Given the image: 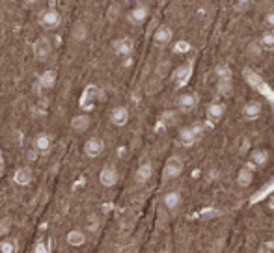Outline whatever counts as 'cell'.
<instances>
[{
  "label": "cell",
  "instance_id": "1",
  "mask_svg": "<svg viewBox=\"0 0 274 253\" xmlns=\"http://www.w3.org/2000/svg\"><path fill=\"white\" fill-rule=\"evenodd\" d=\"M183 169H185L183 158H179V156H170V158L166 160V164H164V169H162V181L168 183V181L177 179V177L183 173Z\"/></svg>",
  "mask_w": 274,
  "mask_h": 253
},
{
  "label": "cell",
  "instance_id": "2",
  "mask_svg": "<svg viewBox=\"0 0 274 253\" xmlns=\"http://www.w3.org/2000/svg\"><path fill=\"white\" fill-rule=\"evenodd\" d=\"M202 132H204V125H200V123H196V125H190V127H185L181 129L179 132V140H181L183 145H192V143L202 136Z\"/></svg>",
  "mask_w": 274,
  "mask_h": 253
},
{
  "label": "cell",
  "instance_id": "3",
  "mask_svg": "<svg viewBox=\"0 0 274 253\" xmlns=\"http://www.w3.org/2000/svg\"><path fill=\"white\" fill-rule=\"evenodd\" d=\"M99 181H101V185L106 188H112L118 185V181H120V173H118V168L114 164H106L101 169V173H99Z\"/></svg>",
  "mask_w": 274,
  "mask_h": 253
},
{
  "label": "cell",
  "instance_id": "4",
  "mask_svg": "<svg viewBox=\"0 0 274 253\" xmlns=\"http://www.w3.org/2000/svg\"><path fill=\"white\" fill-rule=\"evenodd\" d=\"M52 49H54V45L51 43V39H49V37H39V39H37V41L34 43L35 60H39V62H45L47 58L52 54Z\"/></svg>",
  "mask_w": 274,
  "mask_h": 253
},
{
  "label": "cell",
  "instance_id": "5",
  "mask_svg": "<svg viewBox=\"0 0 274 253\" xmlns=\"http://www.w3.org/2000/svg\"><path fill=\"white\" fill-rule=\"evenodd\" d=\"M103 151H104V142L101 138H97V136H91L84 143V154L88 158H97V156L103 154Z\"/></svg>",
  "mask_w": 274,
  "mask_h": 253
},
{
  "label": "cell",
  "instance_id": "6",
  "mask_svg": "<svg viewBox=\"0 0 274 253\" xmlns=\"http://www.w3.org/2000/svg\"><path fill=\"white\" fill-rule=\"evenodd\" d=\"M39 22H41V26L45 30H56L58 26H60V22H62V15L56 10H47L41 13Z\"/></svg>",
  "mask_w": 274,
  "mask_h": 253
},
{
  "label": "cell",
  "instance_id": "7",
  "mask_svg": "<svg viewBox=\"0 0 274 253\" xmlns=\"http://www.w3.org/2000/svg\"><path fill=\"white\" fill-rule=\"evenodd\" d=\"M34 149L37 154H49L52 149V136L49 132H39L34 138Z\"/></svg>",
  "mask_w": 274,
  "mask_h": 253
},
{
  "label": "cell",
  "instance_id": "8",
  "mask_svg": "<svg viewBox=\"0 0 274 253\" xmlns=\"http://www.w3.org/2000/svg\"><path fill=\"white\" fill-rule=\"evenodd\" d=\"M181 192L179 190H170V192H166L164 196H162V205H164V209L168 210V212H175V210L181 207Z\"/></svg>",
  "mask_w": 274,
  "mask_h": 253
},
{
  "label": "cell",
  "instance_id": "9",
  "mask_svg": "<svg viewBox=\"0 0 274 253\" xmlns=\"http://www.w3.org/2000/svg\"><path fill=\"white\" fill-rule=\"evenodd\" d=\"M171 41V28L168 24H160L159 28L153 32V43L157 47H166Z\"/></svg>",
  "mask_w": 274,
  "mask_h": 253
},
{
  "label": "cell",
  "instance_id": "10",
  "mask_svg": "<svg viewBox=\"0 0 274 253\" xmlns=\"http://www.w3.org/2000/svg\"><path fill=\"white\" fill-rule=\"evenodd\" d=\"M114 52L118 56H121V58H129V56L133 54V51H135V43H133V39H129V37H123V39H116L114 43Z\"/></svg>",
  "mask_w": 274,
  "mask_h": 253
},
{
  "label": "cell",
  "instance_id": "11",
  "mask_svg": "<svg viewBox=\"0 0 274 253\" xmlns=\"http://www.w3.org/2000/svg\"><path fill=\"white\" fill-rule=\"evenodd\" d=\"M32 179H34V177H32V169L26 168V166L17 168L15 173H13V183L19 185V186H28V185L32 183Z\"/></svg>",
  "mask_w": 274,
  "mask_h": 253
},
{
  "label": "cell",
  "instance_id": "12",
  "mask_svg": "<svg viewBox=\"0 0 274 253\" xmlns=\"http://www.w3.org/2000/svg\"><path fill=\"white\" fill-rule=\"evenodd\" d=\"M66 240H68V244L71 248H80V246L86 244V233H84V229H80V227H75V229H71L66 235Z\"/></svg>",
  "mask_w": 274,
  "mask_h": 253
},
{
  "label": "cell",
  "instance_id": "13",
  "mask_svg": "<svg viewBox=\"0 0 274 253\" xmlns=\"http://www.w3.org/2000/svg\"><path fill=\"white\" fill-rule=\"evenodd\" d=\"M177 106H179V110L181 112H192L198 106V97H196L194 93H183L179 95V99H177Z\"/></svg>",
  "mask_w": 274,
  "mask_h": 253
},
{
  "label": "cell",
  "instance_id": "14",
  "mask_svg": "<svg viewBox=\"0 0 274 253\" xmlns=\"http://www.w3.org/2000/svg\"><path fill=\"white\" fill-rule=\"evenodd\" d=\"M269 158H271V154L267 149H254L250 154V166L252 168H263V166L269 164Z\"/></svg>",
  "mask_w": 274,
  "mask_h": 253
},
{
  "label": "cell",
  "instance_id": "15",
  "mask_svg": "<svg viewBox=\"0 0 274 253\" xmlns=\"http://www.w3.org/2000/svg\"><path fill=\"white\" fill-rule=\"evenodd\" d=\"M151 177H153V164L151 162H144V164L138 166L137 173H135V181L138 185H146Z\"/></svg>",
  "mask_w": 274,
  "mask_h": 253
},
{
  "label": "cell",
  "instance_id": "16",
  "mask_svg": "<svg viewBox=\"0 0 274 253\" xmlns=\"http://www.w3.org/2000/svg\"><path fill=\"white\" fill-rule=\"evenodd\" d=\"M110 121L116 127L127 125V121H129V110H127L125 106H116V108H112V112H110Z\"/></svg>",
  "mask_w": 274,
  "mask_h": 253
},
{
  "label": "cell",
  "instance_id": "17",
  "mask_svg": "<svg viewBox=\"0 0 274 253\" xmlns=\"http://www.w3.org/2000/svg\"><path fill=\"white\" fill-rule=\"evenodd\" d=\"M254 183V168L250 164H246V168H240L237 173V185L240 188H248Z\"/></svg>",
  "mask_w": 274,
  "mask_h": 253
},
{
  "label": "cell",
  "instance_id": "18",
  "mask_svg": "<svg viewBox=\"0 0 274 253\" xmlns=\"http://www.w3.org/2000/svg\"><path fill=\"white\" fill-rule=\"evenodd\" d=\"M261 102L259 101H250V102H246L244 106H242V116L246 118V119H257L259 116H261Z\"/></svg>",
  "mask_w": 274,
  "mask_h": 253
},
{
  "label": "cell",
  "instance_id": "19",
  "mask_svg": "<svg viewBox=\"0 0 274 253\" xmlns=\"http://www.w3.org/2000/svg\"><path fill=\"white\" fill-rule=\"evenodd\" d=\"M149 15V10L148 6H137L135 10H131V13H129V22L131 24H144L146 22V19H148Z\"/></svg>",
  "mask_w": 274,
  "mask_h": 253
},
{
  "label": "cell",
  "instance_id": "20",
  "mask_svg": "<svg viewBox=\"0 0 274 253\" xmlns=\"http://www.w3.org/2000/svg\"><path fill=\"white\" fill-rule=\"evenodd\" d=\"M39 88L41 89H52L54 84H56V71L54 69H47L39 75V80H37Z\"/></svg>",
  "mask_w": 274,
  "mask_h": 253
},
{
  "label": "cell",
  "instance_id": "21",
  "mask_svg": "<svg viewBox=\"0 0 274 253\" xmlns=\"http://www.w3.org/2000/svg\"><path fill=\"white\" fill-rule=\"evenodd\" d=\"M90 125H91V119H90V116H86V114L75 116V118L71 119V129L75 132H86L90 129Z\"/></svg>",
  "mask_w": 274,
  "mask_h": 253
},
{
  "label": "cell",
  "instance_id": "22",
  "mask_svg": "<svg viewBox=\"0 0 274 253\" xmlns=\"http://www.w3.org/2000/svg\"><path fill=\"white\" fill-rule=\"evenodd\" d=\"M71 37H73V41L82 43V41L88 37V26H86L82 21L75 22V24H73V28H71Z\"/></svg>",
  "mask_w": 274,
  "mask_h": 253
},
{
  "label": "cell",
  "instance_id": "23",
  "mask_svg": "<svg viewBox=\"0 0 274 253\" xmlns=\"http://www.w3.org/2000/svg\"><path fill=\"white\" fill-rule=\"evenodd\" d=\"M224 112H226V106H224L222 102H211V104L207 106V118H209L211 121H220L222 116H224Z\"/></svg>",
  "mask_w": 274,
  "mask_h": 253
},
{
  "label": "cell",
  "instance_id": "24",
  "mask_svg": "<svg viewBox=\"0 0 274 253\" xmlns=\"http://www.w3.org/2000/svg\"><path fill=\"white\" fill-rule=\"evenodd\" d=\"M188 75H190V64H185V66L177 67L175 71H173V80L177 82V84H183L187 78H188Z\"/></svg>",
  "mask_w": 274,
  "mask_h": 253
},
{
  "label": "cell",
  "instance_id": "25",
  "mask_svg": "<svg viewBox=\"0 0 274 253\" xmlns=\"http://www.w3.org/2000/svg\"><path fill=\"white\" fill-rule=\"evenodd\" d=\"M19 246L13 238H2L0 240V253H17Z\"/></svg>",
  "mask_w": 274,
  "mask_h": 253
},
{
  "label": "cell",
  "instance_id": "26",
  "mask_svg": "<svg viewBox=\"0 0 274 253\" xmlns=\"http://www.w3.org/2000/svg\"><path fill=\"white\" fill-rule=\"evenodd\" d=\"M263 51H274V32H265L259 39Z\"/></svg>",
  "mask_w": 274,
  "mask_h": 253
},
{
  "label": "cell",
  "instance_id": "27",
  "mask_svg": "<svg viewBox=\"0 0 274 253\" xmlns=\"http://www.w3.org/2000/svg\"><path fill=\"white\" fill-rule=\"evenodd\" d=\"M217 91L220 93V95L228 97L229 93L233 91V82H231V80H218V82H217Z\"/></svg>",
  "mask_w": 274,
  "mask_h": 253
},
{
  "label": "cell",
  "instance_id": "28",
  "mask_svg": "<svg viewBox=\"0 0 274 253\" xmlns=\"http://www.w3.org/2000/svg\"><path fill=\"white\" fill-rule=\"evenodd\" d=\"M99 227H101V221H99V218H97V216H90V218H88V221H86V229H84V233H86V235H88V233L95 235V233L99 231Z\"/></svg>",
  "mask_w": 274,
  "mask_h": 253
},
{
  "label": "cell",
  "instance_id": "29",
  "mask_svg": "<svg viewBox=\"0 0 274 253\" xmlns=\"http://www.w3.org/2000/svg\"><path fill=\"white\" fill-rule=\"evenodd\" d=\"M160 121H162V125H166V127L175 125V123H177V112L166 110L164 114H162V116H160Z\"/></svg>",
  "mask_w": 274,
  "mask_h": 253
},
{
  "label": "cell",
  "instance_id": "30",
  "mask_svg": "<svg viewBox=\"0 0 274 253\" xmlns=\"http://www.w3.org/2000/svg\"><path fill=\"white\" fill-rule=\"evenodd\" d=\"M217 77L218 80H231V71H229V67L226 64H220L217 67Z\"/></svg>",
  "mask_w": 274,
  "mask_h": 253
},
{
  "label": "cell",
  "instance_id": "31",
  "mask_svg": "<svg viewBox=\"0 0 274 253\" xmlns=\"http://www.w3.org/2000/svg\"><path fill=\"white\" fill-rule=\"evenodd\" d=\"M263 49L261 45H259V41H254V43L248 45V49H246V54L250 56V58H257V56H261Z\"/></svg>",
  "mask_w": 274,
  "mask_h": 253
},
{
  "label": "cell",
  "instance_id": "32",
  "mask_svg": "<svg viewBox=\"0 0 274 253\" xmlns=\"http://www.w3.org/2000/svg\"><path fill=\"white\" fill-rule=\"evenodd\" d=\"M32 253H51V248H49V244L45 240H37L34 244V248H32Z\"/></svg>",
  "mask_w": 274,
  "mask_h": 253
},
{
  "label": "cell",
  "instance_id": "33",
  "mask_svg": "<svg viewBox=\"0 0 274 253\" xmlns=\"http://www.w3.org/2000/svg\"><path fill=\"white\" fill-rule=\"evenodd\" d=\"M120 4H112L110 8H108V11H106V17H108V21H116L118 19V15H120Z\"/></svg>",
  "mask_w": 274,
  "mask_h": 253
},
{
  "label": "cell",
  "instance_id": "34",
  "mask_svg": "<svg viewBox=\"0 0 274 253\" xmlns=\"http://www.w3.org/2000/svg\"><path fill=\"white\" fill-rule=\"evenodd\" d=\"M157 89H160V80H159V77L153 78V80H149L148 93H149V95H153V93H157Z\"/></svg>",
  "mask_w": 274,
  "mask_h": 253
},
{
  "label": "cell",
  "instance_id": "35",
  "mask_svg": "<svg viewBox=\"0 0 274 253\" xmlns=\"http://www.w3.org/2000/svg\"><path fill=\"white\" fill-rule=\"evenodd\" d=\"M10 227H12V223L8 218H4V220H0V236H6L8 233H10Z\"/></svg>",
  "mask_w": 274,
  "mask_h": 253
},
{
  "label": "cell",
  "instance_id": "36",
  "mask_svg": "<svg viewBox=\"0 0 274 253\" xmlns=\"http://www.w3.org/2000/svg\"><path fill=\"white\" fill-rule=\"evenodd\" d=\"M173 51H175V52H188V51H190V43H187V41H177L175 47H173Z\"/></svg>",
  "mask_w": 274,
  "mask_h": 253
},
{
  "label": "cell",
  "instance_id": "37",
  "mask_svg": "<svg viewBox=\"0 0 274 253\" xmlns=\"http://www.w3.org/2000/svg\"><path fill=\"white\" fill-rule=\"evenodd\" d=\"M37 156H39V154H37V151H35L34 147H32L30 151H26V160H28V162H35Z\"/></svg>",
  "mask_w": 274,
  "mask_h": 253
},
{
  "label": "cell",
  "instance_id": "38",
  "mask_svg": "<svg viewBox=\"0 0 274 253\" xmlns=\"http://www.w3.org/2000/svg\"><path fill=\"white\" fill-rule=\"evenodd\" d=\"M265 22H267V26H271V28H274V11H271V13H267V17H265Z\"/></svg>",
  "mask_w": 274,
  "mask_h": 253
},
{
  "label": "cell",
  "instance_id": "39",
  "mask_svg": "<svg viewBox=\"0 0 274 253\" xmlns=\"http://www.w3.org/2000/svg\"><path fill=\"white\" fill-rule=\"evenodd\" d=\"M250 2H252V0H237V6H235V8H237V10H244V8H246Z\"/></svg>",
  "mask_w": 274,
  "mask_h": 253
},
{
  "label": "cell",
  "instance_id": "40",
  "mask_svg": "<svg viewBox=\"0 0 274 253\" xmlns=\"http://www.w3.org/2000/svg\"><path fill=\"white\" fill-rule=\"evenodd\" d=\"M35 2H37V0H24V6H26V8H30V6H34Z\"/></svg>",
  "mask_w": 274,
  "mask_h": 253
},
{
  "label": "cell",
  "instance_id": "41",
  "mask_svg": "<svg viewBox=\"0 0 274 253\" xmlns=\"http://www.w3.org/2000/svg\"><path fill=\"white\" fill-rule=\"evenodd\" d=\"M121 253H137V250L131 246V248H125V250H121Z\"/></svg>",
  "mask_w": 274,
  "mask_h": 253
},
{
  "label": "cell",
  "instance_id": "42",
  "mask_svg": "<svg viewBox=\"0 0 274 253\" xmlns=\"http://www.w3.org/2000/svg\"><path fill=\"white\" fill-rule=\"evenodd\" d=\"M159 253H171L168 248H162V250H159Z\"/></svg>",
  "mask_w": 274,
  "mask_h": 253
},
{
  "label": "cell",
  "instance_id": "43",
  "mask_svg": "<svg viewBox=\"0 0 274 253\" xmlns=\"http://www.w3.org/2000/svg\"><path fill=\"white\" fill-rule=\"evenodd\" d=\"M269 205H271V209H274V196L271 198V201H269Z\"/></svg>",
  "mask_w": 274,
  "mask_h": 253
},
{
  "label": "cell",
  "instance_id": "44",
  "mask_svg": "<svg viewBox=\"0 0 274 253\" xmlns=\"http://www.w3.org/2000/svg\"><path fill=\"white\" fill-rule=\"evenodd\" d=\"M259 253H271V252H269V250H261Z\"/></svg>",
  "mask_w": 274,
  "mask_h": 253
},
{
  "label": "cell",
  "instance_id": "45",
  "mask_svg": "<svg viewBox=\"0 0 274 253\" xmlns=\"http://www.w3.org/2000/svg\"><path fill=\"white\" fill-rule=\"evenodd\" d=\"M12 2H15V0H12Z\"/></svg>",
  "mask_w": 274,
  "mask_h": 253
},
{
  "label": "cell",
  "instance_id": "46",
  "mask_svg": "<svg viewBox=\"0 0 274 253\" xmlns=\"http://www.w3.org/2000/svg\"><path fill=\"white\" fill-rule=\"evenodd\" d=\"M273 32H274V28H273Z\"/></svg>",
  "mask_w": 274,
  "mask_h": 253
},
{
  "label": "cell",
  "instance_id": "47",
  "mask_svg": "<svg viewBox=\"0 0 274 253\" xmlns=\"http://www.w3.org/2000/svg\"><path fill=\"white\" fill-rule=\"evenodd\" d=\"M273 238H274V235H273Z\"/></svg>",
  "mask_w": 274,
  "mask_h": 253
}]
</instances>
